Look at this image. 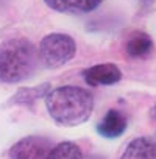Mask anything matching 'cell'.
Here are the masks:
<instances>
[{
    "instance_id": "obj_1",
    "label": "cell",
    "mask_w": 156,
    "mask_h": 159,
    "mask_svg": "<svg viewBox=\"0 0 156 159\" xmlns=\"http://www.w3.org/2000/svg\"><path fill=\"white\" fill-rule=\"evenodd\" d=\"M45 100L48 116L61 126H76L89 120L94 111V97L80 86H59L52 89Z\"/></svg>"
},
{
    "instance_id": "obj_2",
    "label": "cell",
    "mask_w": 156,
    "mask_h": 159,
    "mask_svg": "<svg viewBox=\"0 0 156 159\" xmlns=\"http://www.w3.org/2000/svg\"><path fill=\"white\" fill-rule=\"evenodd\" d=\"M39 53L27 38H10L0 44V83L17 84L30 80L36 70Z\"/></svg>"
},
{
    "instance_id": "obj_3",
    "label": "cell",
    "mask_w": 156,
    "mask_h": 159,
    "mask_svg": "<svg viewBox=\"0 0 156 159\" xmlns=\"http://www.w3.org/2000/svg\"><path fill=\"white\" fill-rule=\"evenodd\" d=\"M39 61L47 69H58L73 59L76 53L75 39L64 33H50L44 36L38 47Z\"/></svg>"
},
{
    "instance_id": "obj_4",
    "label": "cell",
    "mask_w": 156,
    "mask_h": 159,
    "mask_svg": "<svg viewBox=\"0 0 156 159\" xmlns=\"http://www.w3.org/2000/svg\"><path fill=\"white\" fill-rule=\"evenodd\" d=\"M53 143L42 136H27L17 140L8 151L10 159H47Z\"/></svg>"
},
{
    "instance_id": "obj_5",
    "label": "cell",
    "mask_w": 156,
    "mask_h": 159,
    "mask_svg": "<svg viewBox=\"0 0 156 159\" xmlns=\"http://www.w3.org/2000/svg\"><path fill=\"white\" fill-rule=\"evenodd\" d=\"M83 78L92 88L109 86V84H116L120 81L122 72L114 62H102V64H95V66L86 69L83 72Z\"/></svg>"
},
{
    "instance_id": "obj_6",
    "label": "cell",
    "mask_w": 156,
    "mask_h": 159,
    "mask_svg": "<svg viewBox=\"0 0 156 159\" xmlns=\"http://www.w3.org/2000/svg\"><path fill=\"white\" fill-rule=\"evenodd\" d=\"M126 125H128V120L123 112L117 109H109L105 114V117L99 122L97 133L105 139H117L125 133Z\"/></svg>"
},
{
    "instance_id": "obj_7",
    "label": "cell",
    "mask_w": 156,
    "mask_h": 159,
    "mask_svg": "<svg viewBox=\"0 0 156 159\" xmlns=\"http://www.w3.org/2000/svg\"><path fill=\"white\" fill-rule=\"evenodd\" d=\"M103 0H44V3L58 13L64 14H86L97 10Z\"/></svg>"
},
{
    "instance_id": "obj_8",
    "label": "cell",
    "mask_w": 156,
    "mask_h": 159,
    "mask_svg": "<svg viewBox=\"0 0 156 159\" xmlns=\"http://www.w3.org/2000/svg\"><path fill=\"white\" fill-rule=\"evenodd\" d=\"M120 159H156V142L150 137H136L133 139Z\"/></svg>"
},
{
    "instance_id": "obj_9",
    "label": "cell",
    "mask_w": 156,
    "mask_h": 159,
    "mask_svg": "<svg viewBox=\"0 0 156 159\" xmlns=\"http://www.w3.org/2000/svg\"><path fill=\"white\" fill-rule=\"evenodd\" d=\"M151 52H153V39H151L150 34H147L144 31H134L126 39L125 53L130 58L142 59V58L150 56Z\"/></svg>"
},
{
    "instance_id": "obj_10",
    "label": "cell",
    "mask_w": 156,
    "mask_h": 159,
    "mask_svg": "<svg viewBox=\"0 0 156 159\" xmlns=\"http://www.w3.org/2000/svg\"><path fill=\"white\" fill-rule=\"evenodd\" d=\"M50 91L52 89H50L48 83H44V84H39V86H34V88H22L10 98V105L31 106L36 100L45 98Z\"/></svg>"
},
{
    "instance_id": "obj_11",
    "label": "cell",
    "mask_w": 156,
    "mask_h": 159,
    "mask_svg": "<svg viewBox=\"0 0 156 159\" xmlns=\"http://www.w3.org/2000/svg\"><path fill=\"white\" fill-rule=\"evenodd\" d=\"M47 159H83V151L73 142H59L52 147Z\"/></svg>"
},
{
    "instance_id": "obj_12",
    "label": "cell",
    "mask_w": 156,
    "mask_h": 159,
    "mask_svg": "<svg viewBox=\"0 0 156 159\" xmlns=\"http://www.w3.org/2000/svg\"><path fill=\"white\" fill-rule=\"evenodd\" d=\"M148 119H150V123H151V126H153V131H154V142H156V105L150 109Z\"/></svg>"
},
{
    "instance_id": "obj_13",
    "label": "cell",
    "mask_w": 156,
    "mask_h": 159,
    "mask_svg": "<svg viewBox=\"0 0 156 159\" xmlns=\"http://www.w3.org/2000/svg\"><path fill=\"white\" fill-rule=\"evenodd\" d=\"M139 2H140V5H142L145 10H148V8H151V7H153L154 0H139Z\"/></svg>"
}]
</instances>
